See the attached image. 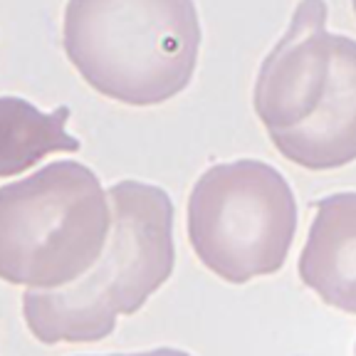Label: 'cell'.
<instances>
[{
  "mask_svg": "<svg viewBox=\"0 0 356 356\" xmlns=\"http://www.w3.org/2000/svg\"><path fill=\"white\" fill-rule=\"evenodd\" d=\"M106 356H193L184 349H173V346H159L151 351H139V354H106Z\"/></svg>",
  "mask_w": 356,
  "mask_h": 356,
  "instance_id": "cell-8",
  "label": "cell"
},
{
  "mask_svg": "<svg viewBox=\"0 0 356 356\" xmlns=\"http://www.w3.org/2000/svg\"><path fill=\"white\" fill-rule=\"evenodd\" d=\"M351 6H354V13H356V0H351Z\"/></svg>",
  "mask_w": 356,
  "mask_h": 356,
  "instance_id": "cell-9",
  "label": "cell"
},
{
  "mask_svg": "<svg viewBox=\"0 0 356 356\" xmlns=\"http://www.w3.org/2000/svg\"><path fill=\"white\" fill-rule=\"evenodd\" d=\"M354 356H356V346H354Z\"/></svg>",
  "mask_w": 356,
  "mask_h": 356,
  "instance_id": "cell-10",
  "label": "cell"
},
{
  "mask_svg": "<svg viewBox=\"0 0 356 356\" xmlns=\"http://www.w3.org/2000/svg\"><path fill=\"white\" fill-rule=\"evenodd\" d=\"M111 230L97 265L65 289H28L22 317L42 344H92L131 317L176 267L173 200L159 186L119 181L109 191Z\"/></svg>",
  "mask_w": 356,
  "mask_h": 356,
  "instance_id": "cell-2",
  "label": "cell"
},
{
  "mask_svg": "<svg viewBox=\"0 0 356 356\" xmlns=\"http://www.w3.org/2000/svg\"><path fill=\"white\" fill-rule=\"evenodd\" d=\"M252 106L273 146L307 171L356 161V40L327 33V3L302 0L262 60Z\"/></svg>",
  "mask_w": 356,
  "mask_h": 356,
  "instance_id": "cell-1",
  "label": "cell"
},
{
  "mask_svg": "<svg viewBox=\"0 0 356 356\" xmlns=\"http://www.w3.org/2000/svg\"><path fill=\"white\" fill-rule=\"evenodd\" d=\"M67 119V106L40 111L20 97H0V178L20 176L50 154L79 151Z\"/></svg>",
  "mask_w": 356,
  "mask_h": 356,
  "instance_id": "cell-7",
  "label": "cell"
},
{
  "mask_svg": "<svg viewBox=\"0 0 356 356\" xmlns=\"http://www.w3.org/2000/svg\"><path fill=\"white\" fill-rule=\"evenodd\" d=\"M300 280L324 305L356 314V191L317 203L300 255Z\"/></svg>",
  "mask_w": 356,
  "mask_h": 356,
  "instance_id": "cell-6",
  "label": "cell"
},
{
  "mask_svg": "<svg viewBox=\"0 0 356 356\" xmlns=\"http://www.w3.org/2000/svg\"><path fill=\"white\" fill-rule=\"evenodd\" d=\"M186 225L200 265L245 284L284 267L297 235V198L270 163H216L193 184Z\"/></svg>",
  "mask_w": 356,
  "mask_h": 356,
  "instance_id": "cell-5",
  "label": "cell"
},
{
  "mask_svg": "<svg viewBox=\"0 0 356 356\" xmlns=\"http://www.w3.org/2000/svg\"><path fill=\"white\" fill-rule=\"evenodd\" d=\"M109 230V195L84 163L55 161L0 186V280L70 287L97 265Z\"/></svg>",
  "mask_w": 356,
  "mask_h": 356,
  "instance_id": "cell-4",
  "label": "cell"
},
{
  "mask_svg": "<svg viewBox=\"0 0 356 356\" xmlns=\"http://www.w3.org/2000/svg\"><path fill=\"white\" fill-rule=\"evenodd\" d=\"M65 52L89 87L129 106L181 95L198 65L193 0H70Z\"/></svg>",
  "mask_w": 356,
  "mask_h": 356,
  "instance_id": "cell-3",
  "label": "cell"
}]
</instances>
